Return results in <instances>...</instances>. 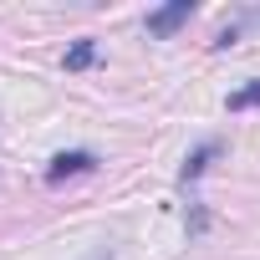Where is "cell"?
<instances>
[{"label":"cell","mask_w":260,"mask_h":260,"mask_svg":"<svg viewBox=\"0 0 260 260\" xmlns=\"http://www.w3.org/2000/svg\"><path fill=\"white\" fill-rule=\"evenodd\" d=\"M189 16H194V0H174V6H164V11L148 16V31H153V36H169V31H179Z\"/></svg>","instance_id":"7a4b0ae2"},{"label":"cell","mask_w":260,"mask_h":260,"mask_svg":"<svg viewBox=\"0 0 260 260\" xmlns=\"http://www.w3.org/2000/svg\"><path fill=\"white\" fill-rule=\"evenodd\" d=\"M92 169H97V153H87V148H72V153H56V158H51L46 179H51V184H67L72 174H92Z\"/></svg>","instance_id":"6da1fadb"},{"label":"cell","mask_w":260,"mask_h":260,"mask_svg":"<svg viewBox=\"0 0 260 260\" xmlns=\"http://www.w3.org/2000/svg\"><path fill=\"white\" fill-rule=\"evenodd\" d=\"M209 158H219V143H199V148L184 158V184H189V179H199V174L209 169Z\"/></svg>","instance_id":"3957f363"},{"label":"cell","mask_w":260,"mask_h":260,"mask_svg":"<svg viewBox=\"0 0 260 260\" xmlns=\"http://www.w3.org/2000/svg\"><path fill=\"white\" fill-rule=\"evenodd\" d=\"M92 61H97V41H92V36H82V41L67 51V72H87Z\"/></svg>","instance_id":"277c9868"},{"label":"cell","mask_w":260,"mask_h":260,"mask_svg":"<svg viewBox=\"0 0 260 260\" xmlns=\"http://www.w3.org/2000/svg\"><path fill=\"white\" fill-rule=\"evenodd\" d=\"M245 107H260V82H250V87L230 92V112H245Z\"/></svg>","instance_id":"5b68a950"}]
</instances>
